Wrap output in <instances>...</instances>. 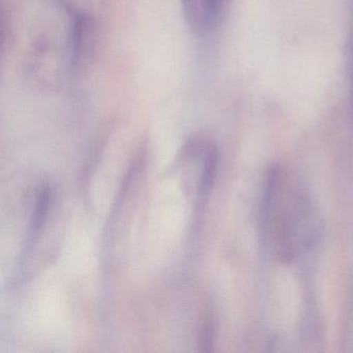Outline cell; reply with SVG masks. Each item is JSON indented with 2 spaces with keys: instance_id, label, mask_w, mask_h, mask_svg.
<instances>
[{
  "instance_id": "1",
  "label": "cell",
  "mask_w": 353,
  "mask_h": 353,
  "mask_svg": "<svg viewBox=\"0 0 353 353\" xmlns=\"http://www.w3.org/2000/svg\"><path fill=\"white\" fill-rule=\"evenodd\" d=\"M263 228L272 255L289 263L313 243L317 232L309 196L294 175L274 165L268 170L263 201Z\"/></svg>"
},
{
  "instance_id": "2",
  "label": "cell",
  "mask_w": 353,
  "mask_h": 353,
  "mask_svg": "<svg viewBox=\"0 0 353 353\" xmlns=\"http://www.w3.org/2000/svg\"><path fill=\"white\" fill-rule=\"evenodd\" d=\"M183 19L198 38L216 34L228 18L233 0H179Z\"/></svg>"
},
{
  "instance_id": "3",
  "label": "cell",
  "mask_w": 353,
  "mask_h": 353,
  "mask_svg": "<svg viewBox=\"0 0 353 353\" xmlns=\"http://www.w3.org/2000/svg\"><path fill=\"white\" fill-rule=\"evenodd\" d=\"M51 197H52V192H51L50 185L46 183H42L37 194L36 205L32 216L30 232L32 236L38 234L41 229L44 227L48 216L49 208H50Z\"/></svg>"
},
{
  "instance_id": "4",
  "label": "cell",
  "mask_w": 353,
  "mask_h": 353,
  "mask_svg": "<svg viewBox=\"0 0 353 353\" xmlns=\"http://www.w3.org/2000/svg\"><path fill=\"white\" fill-rule=\"evenodd\" d=\"M219 154L216 146L208 144L205 148V162H204L203 174H202L201 187L203 190L210 189L216 177L218 167Z\"/></svg>"
},
{
  "instance_id": "5",
  "label": "cell",
  "mask_w": 353,
  "mask_h": 353,
  "mask_svg": "<svg viewBox=\"0 0 353 353\" xmlns=\"http://www.w3.org/2000/svg\"><path fill=\"white\" fill-rule=\"evenodd\" d=\"M214 320H212V315L208 314L204 318V321L202 322L201 330L199 334V345L201 347L200 350L212 351V345H214Z\"/></svg>"
},
{
  "instance_id": "6",
  "label": "cell",
  "mask_w": 353,
  "mask_h": 353,
  "mask_svg": "<svg viewBox=\"0 0 353 353\" xmlns=\"http://www.w3.org/2000/svg\"><path fill=\"white\" fill-rule=\"evenodd\" d=\"M351 83L353 85V61H352V71H351Z\"/></svg>"
}]
</instances>
